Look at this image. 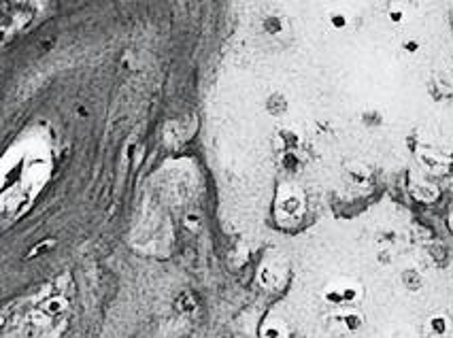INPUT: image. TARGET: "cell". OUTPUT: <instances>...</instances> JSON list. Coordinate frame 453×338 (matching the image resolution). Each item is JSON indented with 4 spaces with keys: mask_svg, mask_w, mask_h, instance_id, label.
Segmentation results:
<instances>
[{
    "mask_svg": "<svg viewBox=\"0 0 453 338\" xmlns=\"http://www.w3.org/2000/svg\"><path fill=\"white\" fill-rule=\"evenodd\" d=\"M362 285L349 279H338L334 283H330L324 289V300L334 306V309H341V306H355L362 300Z\"/></svg>",
    "mask_w": 453,
    "mask_h": 338,
    "instance_id": "obj_1",
    "label": "cell"
},
{
    "mask_svg": "<svg viewBox=\"0 0 453 338\" xmlns=\"http://www.w3.org/2000/svg\"><path fill=\"white\" fill-rule=\"evenodd\" d=\"M332 319L341 325L343 332H357L364 325V315L355 306H341V309H336Z\"/></svg>",
    "mask_w": 453,
    "mask_h": 338,
    "instance_id": "obj_2",
    "label": "cell"
},
{
    "mask_svg": "<svg viewBox=\"0 0 453 338\" xmlns=\"http://www.w3.org/2000/svg\"><path fill=\"white\" fill-rule=\"evenodd\" d=\"M428 330H430V334H432V336H436V338H445V336H449V334H451V330H453V323H451V319H449L447 315L436 313V315H432L430 319H428Z\"/></svg>",
    "mask_w": 453,
    "mask_h": 338,
    "instance_id": "obj_3",
    "label": "cell"
},
{
    "mask_svg": "<svg viewBox=\"0 0 453 338\" xmlns=\"http://www.w3.org/2000/svg\"><path fill=\"white\" fill-rule=\"evenodd\" d=\"M328 24H330L332 30L343 32V30H347L349 24H351V15H349L345 9H334V11L328 13Z\"/></svg>",
    "mask_w": 453,
    "mask_h": 338,
    "instance_id": "obj_4",
    "label": "cell"
},
{
    "mask_svg": "<svg viewBox=\"0 0 453 338\" xmlns=\"http://www.w3.org/2000/svg\"><path fill=\"white\" fill-rule=\"evenodd\" d=\"M387 17H389V22H392V24H402L404 19H406L404 7H402V5H389V9H387Z\"/></svg>",
    "mask_w": 453,
    "mask_h": 338,
    "instance_id": "obj_5",
    "label": "cell"
},
{
    "mask_svg": "<svg viewBox=\"0 0 453 338\" xmlns=\"http://www.w3.org/2000/svg\"><path fill=\"white\" fill-rule=\"evenodd\" d=\"M362 121L366 126H381V124H383V117H381V113L370 111V113H364V115H362Z\"/></svg>",
    "mask_w": 453,
    "mask_h": 338,
    "instance_id": "obj_6",
    "label": "cell"
},
{
    "mask_svg": "<svg viewBox=\"0 0 453 338\" xmlns=\"http://www.w3.org/2000/svg\"><path fill=\"white\" fill-rule=\"evenodd\" d=\"M419 47H421V43L417 38H404L402 40V49L406 51V54H415V51H419Z\"/></svg>",
    "mask_w": 453,
    "mask_h": 338,
    "instance_id": "obj_7",
    "label": "cell"
}]
</instances>
